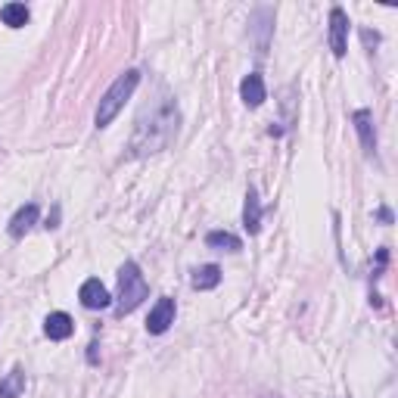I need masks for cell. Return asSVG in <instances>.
Returning <instances> with one entry per match:
<instances>
[{"instance_id": "obj_1", "label": "cell", "mask_w": 398, "mask_h": 398, "mask_svg": "<svg viewBox=\"0 0 398 398\" xmlns=\"http://www.w3.org/2000/svg\"><path fill=\"white\" fill-rule=\"evenodd\" d=\"M180 131V106L168 91H159L134 118V134L128 140L131 159H146L174 143Z\"/></svg>"}, {"instance_id": "obj_2", "label": "cell", "mask_w": 398, "mask_h": 398, "mask_svg": "<svg viewBox=\"0 0 398 398\" xmlns=\"http://www.w3.org/2000/svg\"><path fill=\"white\" fill-rule=\"evenodd\" d=\"M137 84H140V72H137V68H128V72H122L115 81H112V87L103 93V97H100V106H97V112H93V122H97V128L112 124V118L122 112V106L134 97Z\"/></svg>"}, {"instance_id": "obj_3", "label": "cell", "mask_w": 398, "mask_h": 398, "mask_svg": "<svg viewBox=\"0 0 398 398\" xmlns=\"http://www.w3.org/2000/svg\"><path fill=\"white\" fill-rule=\"evenodd\" d=\"M149 296V286L146 280H143L140 267L134 265V261H124L122 267H118V296H115V314L124 317L131 314L134 308H140L143 298Z\"/></svg>"}, {"instance_id": "obj_4", "label": "cell", "mask_w": 398, "mask_h": 398, "mask_svg": "<svg viewBox=\"0 0 398 398\" xmlns=\"http://www.w3.org/2000/svg\"><path fill=\"white\" fill-rule=\"evenodd\" d=\"M174 317H178V305H174V298L162 296L159 302L153 305V311H149V317H146V333L162 336V333H165V330H171Z\"/></svg>"}, {"instance_id": "obj_5", "label": "cell", "mask_w": 398, "mask_h": 398, "mask_svg": "<svg viewBox=\"0 0 398 398\" xmlns=\"http://www.w3.org/2000/svg\"><path fill=\"white\" fill-rule=\"evenodd\" d=\"M330 50H333L336 59H342L348 50V16L342 6L330 10Z\"/></svg>"}, {"instance_id": "obj_6", "label": "cell", "mask_w": 398, "mask_h": 398, "mask_svg": "<svg viewBox=\"0 0 398 398\" xmlns=\"http://www.w3.org/2000/svg\"><path fill=\"white\" fill-rule=\"evenodd\" d=\"M78 298H81V305H84V308H91V311L109 308V305H112V296L106 292V286L100 283L97 277H91V280H84V283H81Z\"/></svg>"}, {"instance_id": "obj_7", "label": "cell", "mask_w": 398, "mask_h": 398, "mask_svg": "<svg viewBox=\"0 0 398 398\" xmlns=\"http://www.w3.org/2000/svg\"><path fill=\"white\" fill-rule=\"evenodd\" d=\"M240 97L243 103L249 106V109H258L261 103L267 100V91H265V78H261L258 72H249L246 78L240 81Z\"/></svg>"}, {"instance_id": "obj_8", "label": "cell", "mask_w": 398, "mask_h": 398, "mask_svg": "<svg viewBox=\"0 0 398 398\" xmlns=\"http://www.w3.org/2000/svg\"><path fill=\"white\" fill-rule=\"evenodd\" d=\"M352 124H354V131H358V137H361V146H364V153L373 155V153H377V131H373L370 109H358V112H354Z\"/></svg>"}, {"instance_id": "obj_9", "label": "cell", "mask_w": 398, "mask_h": 398, "mask_svg": "<svg viewBox=\"0 0 398 398\" xmlns=\"http://www.w3.org/2000/svg\"><path fill=\"white\" fill-rule=\"evenodd\" d=\"M37 215H41V209H37L35 202L19 205V211L10 218V236H16V240H19V236H25L37 224Z\"/></svg>"}, {"instance_id": "obj_10", "label": "cell", "mask_w": 398, "mask_h": 398, "mask_svg": "<svg viewBox=\"0 0 398 398\" xmlns=\"http://www.w3.org/2000/svg\"><path fill=\"white\" fill-rule=\"evenodd\" d=\"M44 333H47V339L62 342L75 333V323L66 311H53V314H47V321H44Z\"/></svg>"}, {"instance_id": "obj_11", "label": "cell", "mask_w": 398, "mask_h": 398, "mask_svg": "<svg viewBox=\"0 0 398 398\" xmlns=\"http://www.w3.org/2000/svg\"><path fill=\"white\" fill-rule=\"evenodd\" d=\"M243 227L249 234H258L261 230V199H258V190L249 187L246 190V202H243Z\"/></svg>"}, {"instance_id": "obj_12", "label": "cell", "mask_w": 398, "mask_h": 398, "mask_svg": "<svg viewBox=\"0 0 398 398\" xmlns=\"http://www.w3.org/2000/svg\"><path fill=\"white\" fill-rule=\"evenodd\" d=\"M190 283H193V290H215V286L221 283V267L218 265H199L196 271H193Z\"/></svg>"}, {"instance_id": "obj_13", "label": "cell", "mask_w": 398, "mask_h": 398, "mask_svg": "<svg viewBox=\"0 0 398 398\" xmlns=\"http://www.w3.org/2000/svg\"><path fill=\"white\" fill-rule=\"evenodd\" d=\"M22 392H25V370L16 364L3 379H0V398H19Z\"/></svg>"}, {"instance_id": "obj_14", "label": "cell", "mask_w": 398, "mask_h": 398, "mask_svg": "<svg viewBox=\"0 0 398 398\" xmlns=\"http://www.w3.org/2000/svg\"><path fill=\"white\" fill-rule=\"evenodd\" d=\"M31 12L25 3H3L0 6V22L10 25V28H22V25H28Z\"/></svg>"}, {"instance_id": "obj_15", "label": "cell", "mask_w": 398, "mask_h": 398, "mask_svg": "<svg viewBox=\"0 0 398 398\" xmlns=\"http://www.w3.org/2000/svg\"><path fill=\"white\" fill-rule=\"evenodd\" d=\"M205 246L218 249V252H240L243 243H240V236L227 234V230H211V234L205 236Z\"/></svg>"}, {"instance_id": "obj_16", "label": "cell", "mask_w": 398, "mask_h": 398, "mask_svg": "<svg viewBox=\"0 0 398 398\" xmlns=\"http://www.w3.org/2000/svg\"><path fill=\"white\" fill-rule=\"evenodd\" d=\"M361 37H364V44H367V47H370V44H373V47H377V44H379V35H377V31H361Z\"/></svg>"}, {"instance_id": "obj_17", "label": "cell", "mask_w": 398, "mask_h": 398, "mask_svg": "<svg viewBox=\"0 0 398 398\" xmlns=\"http://www.w3.org/2000/svg\"><path fill=\"white\" fill-rule=\"evenodd\" d=\"M97 342H91V352H87V361H91V364H97V361H100V354H97Z\"/></svg>"}, {"instance_id": "obj_18", "label": "cell", "mask_w": 398, "mask_h": 398, "mask_svg": "<svg viewBox=\"0 0 398 398\" xmlns=\"http://www.w3.org/2000/svg\"><path fill=\"white\" fill-rule=\"evenodd\" d=\"M56 218H59V209H53V215L47 218V224H44V227H47V230H53V227H56Z\"/></svg>"}, {"instance_id": "obj_19", "label": "cell", "mask_w": 398, "mask_h": 398, "mask_svg": "<svg viewBox=\"0 0 398 398\" xmlns=\"http://www.w3.org/2000/svg\"><path fill=\"white\" fill-rule=\"evenodd\" d=\"M379 221L389 224V221H392V211H389V209H379Z\"/></svg>"}]
</instances>
